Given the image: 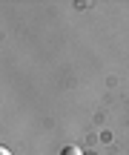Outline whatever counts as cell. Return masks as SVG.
Listing matches in <instances>:
<instances>
[{"mask_svg":"<svg viewBox=\"0 0 129 155\" xmlns=\"http://www.w3.org/2000/svg\"><path fill=\"white\" fill-rule=\"evenodd\" d=\"M63 155H83V152H80L78 147H66V150H63Z\"/></svg>","mask_w":129,"mask_h":155,"instance_id":"cell-1","label":"cell"},{"mask_svg":"<svg viewBox=\"0 0 129 155\" xmlns=\"http://www.w3.org/2000/svg\"><path fill=\"white\" fill-rule=\"evenodd\" d=\"M0 155H11V152H9V150H6V147H3V150H0Z\"/></svg>","mask_w":129,"mask_h":155,"instance_id":"cell-2","label":"cell"}]
</instances>
